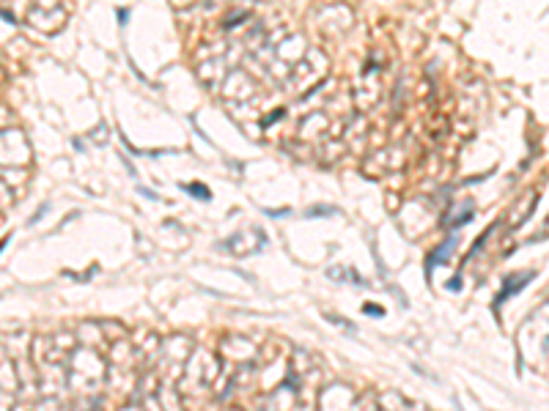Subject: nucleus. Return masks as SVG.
I'll use <instances>...</instances> for the list:
<instances>
[{
  "mask_svg": "<svg viewBox=\"0 0 549 411\" xmlns=\"http://www.w3.org/2000/svg\"><path fill=\"white\" fill-rule=\"evenodd\" d=\"M530 280H533V272H525L522 277H519V280H517V277H508L506 285H503V291H500V296H497V305H503L508 296L519 294V291H522V288H525Z\"/></svg>",
  "mask_w": 549,
  "mask_h": 411,
  "instance_id": "f257e3e1",
  "label": "nucleus"
},
{
  "mask_svg": "<svg viewBox=\"0 0 549 411\" xmlns=\"http://www.w3.org/2000/svg\"><path fill=\"white\" fill-rule=\"evenodd\" d=\"M445 255H448V244H445V247H440V250H437V253L431 255L429 261H426V269H434V264H440L442 258H445Z\"/></svg>",
  "mask_w": 549,
  "mask_h": 411,
  "instance_id": "f03ea898",
  "label": "nucleus"
},
{
  "mask_svg": "<svg viewBox=\"0 0 549 411\" xmlns=\"http://www.w3.org/2000/svg\"><path fill=\"white\" fill-rule=\"evenodd\" d=\"M459 288H462V280H459V277L448 280V291H459Z\"/></svg>",
  "mask_w": 549,
  "mask_h": 411,
  "instance_id": "7ed1b4c3",
  "label": "nucleus"
},
{
  "mask_svg": "<svg viewBox=\"0 0 549 411\" xmlns=\"http://www.w3.org/2000/svg\"><path fill=\"white\" fill-rule=\"evenodd\" d=\"M184 190H190V192H193V195H198V198H209V192L198 190V187H184Z\"/></svg>",
  "mask_w": 549,
  "mask_h": 411,
  "instance_id": "20e7f679",
  "label": "nucleus"
}]
</instances>
